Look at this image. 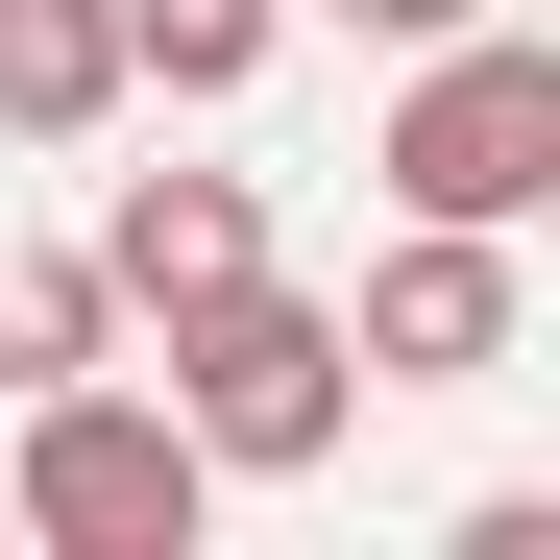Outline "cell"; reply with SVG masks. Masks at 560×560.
<instances>
[{
	"label": "cell",
	"mask_w": 560,
	"mask_h": 560,
	"mask_svg": "<svg viewBox=\"0 0 560 560\" xmlns=\"http://www.w3.org/2000/svg\"><path fill=\"white\" fill-rule=\"evenodd\" d=\"M171 415H196L220 488H293V463L365 415V365H341V317H317V293L220 268V293H171Z\"/></svg>",
	"instance_id": "obj_1"
},
{
	"label": "cell",
	"mask_w": 560,
	"mask_h": 560,
	"mask_svg": "<svg viewBox=\"0 0 560 560\" xmlns=\"http://www.w3.org/2000/svg\"><path fill=\"white\" fill-rule=\"evenodd\" d=\"M25 512L49 560H196V512H220V463H196V415L171 390H98V365H73V390H25Z\"/></svg>",
	"instance_id": "obj_2"
},
{
	"label": "cell",
	"mask_w": 560,
	"mask_h": 560,
	"mask_svg": "<svg viewBox=\"0 0 560 560\" xmlns=\"http://www.w3.org/2000/svg\"><path fill=\"white\" fill-rule=\"evenodd\" d=\"M365 171H390V220H536L560 196V49L536 25H439Z\"/></svg>",
	"instance_id": "obj_3"
},
{
	"label": "cell",
	"mask_w": 560,
	"mask_h": 560,
	"mask_svg": "<svg viewBox=\"0 0 560 560\" xmlns=\"http://www.w3.org/2000/svg\"><path fill=\"white\" fill-rule=\"evenodd\" d=\"M512 220H415L390 268H365V317H341V365H365V390H488V365H512Z\"/></svg>",
	"instance_id": "obj_4"
},
{
	"label": "cell",
	"mask_w": 560,
	"mask_h": 560,
	"mask_svg": "<svg viewBox=\"0 0 560 560\" xmlns=\"http://www.w3.org/2000/svg\"><path fill=\"white\" fill-rule=\"evenodd\" d=\"M220 268H268V196H244V171H122L98 293H122V317H171V293H220Z\"/></svg>",
	"instance_id": "obj_5"
},
{
	"label": "cell",
	"mask_w": 560,
	"mask_h": 560,
	"mask_svg": "<svg viewBox=\"0 0 560 560\" xmlns=\"http://www.w3.org/2000/svg\"><path fill=\"white\" fill-rule=\"evenodd\" d=\"M122 122V0H0V147H98Z\"/></svg>",
	"instance_id": "obj_6"
},
{
	"label": "cell",
	"mask_w": 560,
	"mask_h": 560,
	"mask_svg": "<svg viewBox=\"0 0 560 560\" xmlns=\"http://www.w3.org/2000/svg\"><path fill=\"white\" fill-rule=\"evenodd\" d=\"M73 365H122L98 244H0V415H25V390H73Z\"/></svg>",
	"instance_id": "obj_7"
},
{
	"label": "cell",
	"mask_w": 560,
	"mask_h": 560,
	"mask_svg": "<svg viewBox=\"0 0 560 560\" xmlns=\"http://www.w3.org/2000/svg\"><path fill=\"white\" fill-rule=\"evenodd\" d=\"M293 49V0H122V98H244Z\"/></svg>",
	"instance_id": "obj_8"
},
{
	"label": "cell",
	"mask_w": 560,
	"mask_h": 560,
	"mask_svg": "<svg viewBox=\"0 0 560 560\" xmlns=\"http://www.w3.org/2000/svg\"><path fill=\"white\" fill-rule=\"evenodd\" d=\"M317 25H365V49H439V25H488V0H317Z\"/></svg>",
	"instance_id": "obj_9"
}]
</instances>
